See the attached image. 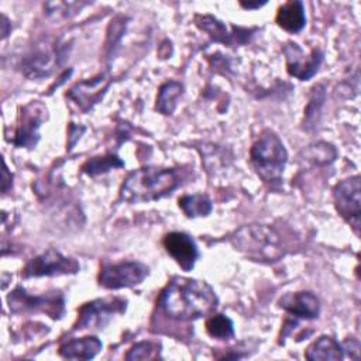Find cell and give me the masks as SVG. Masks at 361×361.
Masks as SVG:
<instances>
[{
    "mask_svg": "<svg viewBox=\"0 0 361 361\" xmlns=\"http://www.w3.org/2000/svg\"><path fill=\"white\" fill-rule=\"evenodd\" d=\"M159 305L172 319L192 320L213 312L217 306V296L204 281L175 276L162 290Z\"/></svg>",
    "mask_w": 361,
    "mask_h": 361,
    "instance_id": "1",
    "label": "cell"
},
{
    "mask_svg": "<svg viewBox=\"0 0 361 361\" xmlns=\"http://www.w3.org/2000/svg\"><path fill=\"white\" fill-rule=\"evenodd\" d=\"M179 185V176L173 169L144 166L131 172L124 180L120 195L128 203L151 202L166 196Z\"/></svg>",
    "mask_w": 361,
    "mask_h": 361,
    "instance_id": "2",
    "label": "cell"
},
{
    "mask_svg": "<svg viewBox=\"0 0 361 361\" xmlns=\"http://www.w3.org/2000/svg\"><path fill=\"white\" fill-rule=\"evenodd\" d=\"M235 250L254 261L272 262L283 257L285 250L279 234L265 224H247L231 235Z\"/></svg>",
    "mask_w": 361,
    "mask_h": 361,
    "instance_id": "3",
    "label": "cell"
},
{
    "mask_svg": "<svg viewBox=\"0 0 361 361\" xmlns=\"http://www.w3.org/2000/svg\"><path fill=\"white\" fill-rule=\"evenodd\" d=\"M250 159L264 182L279 180L288 161L281 138L272 130H264L250 149Z\"/></svg>",
    "mask_w": 361,
    "mask_h": 361,
    "instance_id": "4",
    "label": "cell"
},
{
    "mask_svg": "<svg viewBox=\"0 0 361 361\" xmlns=\"http://www.w3.org/2000/svg\"><path fill=\"white\" fill-rule=\"evenodd\" d=\"M127 300L121 298H103L92 300L79 309L75 330L83 329H102L109 320L118 313L126 312Z\"/></svg>",
    "mask_w": 361,
    "mask_h": 361,
    "instance_id": "5",
    "label": "cell"
},
{
    "mask_svg": "<svg viewBox=\"0 0 361 361\" xmlns=\"http://www.w3.org/2000/svg\"><path fill=\"white\" fill-rule=\"evenodd\" d=\"M334 204L338 214L358 233L361 214V186L360 176H351L334 186Z\"/></svg>",
    "mask_w": 361,
    "mask_h": 361,
    "instance_id": "6",
    "label": "cell"
},
{
    "mask_svg": "<svg viewBox=\"0 0 361 361\" xmlns=\"http://www.w3.org/2000/svg\"><path fill=\"white\" fill-rule=\"evenodd\" d=\"M79 268L80 267L76 259L65 257L59 251L49 248L30 259V262L24 267L21 275L24 278L55 276L65 274H76Z\"/></svg>",
    "mask_w": 361,
    "mask_h": 361,
    "instance_id": "7",
    "label": "cell"
},
{
    "mask_svg": "<svg viewBox=\"0 0 361 361\" xmlns=\"http://www.w3.org/2000/svg\"><path fill=\"white\" fill-rule=\"evenodd\" d=\"M148 275V268L135 261L104 264L99 272V283L107 289L130 288L141 283Z\"/></svg>",
    "mask_w": 361,
    "mask_h": 361,
    "instance_id": "8",
    "label": "cell"
},
{
    "mask_svg": "<svg viewBox=\"0 0 361 361\" xmlns=\"http://www.w3.org/2000/svg\"><path fill=\"white\" fill-rule=\"evenodd\" d=\"M8 306L13 312L24 310H41L48 313L51 317L58 319L63 312V298L62 295H47V296H32L28 295L23 288L13 290L8 298Z\"/></svg>",
    "mask_w": 361,
    "mask_h": 361,
    "instance_id": "9",
    "label": "cell"
},
{
    "mask_svg": "<svg viewBox=\"0 0 361 361\" xmlns=\"http://www.w3.org/2000/svg\"><path fill=\"white\" fill-rule=\"evenodd\" d=\"M47 117V107L39 102H31L27 104L20 114L18 127L16 130L14 144L20 148L35 147L39 135L38 128Z\"/></svg>",
    "mask_w": 361,
    "mask_h": 361,
    "instance_id": "10",
    "label": "cell"
},
{
    "mask_svg": "<svg viewBox=\"0 0 361 361\" xmlns=\"http://www.w3.org/2000/svg\"><path fill=\"white\" fill-rule=\"evenodd\" d=\"M283 52L286 55V69L289 75L300 80H309L319 71L323 61V54L319 49H312L310 54L306 55L295 42L286 44Z\"/></svg>",
    "mask_w": 361,
    "mask_h": 361,
    "instance_id": "11",
    "label": "cell"
},
{
    "mask_svg": "<svg viewBox=\"0 0 361 361\" xmlns=\"http://www.w3.org/2000/svg\"><path fill=\"white\" fill-rule=\"evenodd\" d=\"M164 247L166 252L176 261L183 271H190L199 257L197 247L193 238L182 231H172L164 237Z\"/></svg>",
    "mask_w": 361,
    "mask_h": 361,
    "instance_id": "12",
    "label": "cell"
},
{
    "mask_svg": "<svg viewBox=\"0 0 361 361\" xmlns=\"http://www.w3.org/2000/svg\"><path fill=\"white\" fill-rule=\"evenodd\" d=\"M59 51L54 44H41L30 55L25 56L23 62L24 73L28 78H42L48 76L55 65H58Z\"/></svg>",
    "mask_w": 361,
    "mask_h": 361,
    "instance_id": "13",
    "label": "cell"
},
{
    "mask_svg": "<svg viewBox=\"0 0 361 361\" xmlns=\"http://www.w3.org/2000/svg\"><path fill=\"white\" fill-rule=\"evenodd\" d=\"M110 85V78L107 75H99L89 80L76 83L68 93V96L83 110L92 107L97 100H100Z\"/></svg>",
    "mask_w": 361,
    "mask_h": 361,
    "instance_id": "14",
    "label": "cell"
},
{
    "mask_svg": "<svg viewBox=\"0 0 361 361\" xmlns=\"http://www.w3.org/2000/svg\"><path fill=\"white\" fill-rule=\"evenodd\" d=\"M279 306L298 319H314L320 313L319 299L306 290L283 295L279 299Z\"/></svg>",
    "mask_w": 361,
    "mask_h": 361,
    "instance_id": "15",
    "label": "cell"
},
{
    "mask_svg": "<svg viewBox=\"0 0 361 361\" xmlns=\"http://www.w3.org/2000/svg\"><path fill=\"white\" fill-rule=\"evenodd\" d=\"M102 350V341L94 336L69 340L59 347V355L69 360H90Z\"/></svg>",
    "mask_w": 361,
    "mask_h": 361,
    "instance_id": "16",
    "label": "cell"
},
{
    "mask_svg": "<svg viewBox=\"0 0 361 361\" xmlns=\"http://www.w3.org/2000/svg\"><path fill=\"white\" fill-rule=\"evenodd\" d=\"M276 23L288 32H299L306 23L303 3L299 0H290L282 4L276 14Z\"/></svg>",
    "mask_w": 361,
    "mask_h": 361,
    "instance_id": "17",
    "label": "cell"
},
{
    "mask_svg": "<svg viewBox=\"0 0 361 361\" xmlns=\"http://www.w3.org/2000/svg\"><path fill=\"white\" fill-rule=\"evenodd\" d=\"M305 357L310 361H338L344 358V348L333 337L322 336L307 347Z\"/></svg>",
    "mask_w": 361,
    "mask_h": 361,
    "instance_id": "18",
    "label": "cell"
},
{
    "mask_svg": "<svg viewBox=\"0 0 361 361\" xmlns=\"http://www.w3.org/2000/svg\"><path fill=\"white\" fill-rule=\"evenodd\" d=\"M182 92H183V86L179 82L171 80L164 83L159 87V92L157 96V109L162 114H172Z\"/></svg>",
    "mask_w": 361,
    "mask_h": 361,
    "instance_id": "19",
    "label": "cell"
},
{
    "mask_svg": "<svg viewBox=\"0 0 361 361\" xmlns=\"http://www.w3.org/2000/svg\"><path fill=\"white\" fill-rule=\"evenodd\" d=\"M178 203L188 217L207 216L212 212V202L206 195H185Z\"/></svg>",
    "mask_w": 361,
    "mask_h": 361,
    "instance_id": "20",
    "label": "cell"
},
{
    "mask_svg": "<svg viewBox=\"0 0 361 361\" xmlns=\"http://www.w3.org/2000/svg\"><path fill=\"white\" fill-rule=\"evenodd\" d=\"M206 331L214 338L228 340L234 336V326L226 314H213L206 320Z\"/></svg>",
    "mask_w": 361,
    "mask_h": 361,
    "instance_id": "21",
    "label": "cell"
},
{
    "mask_svg": "<svg viewBox=\"0 0 361 361\" xmlns=\"http://www.w3.org/2000/svg\"><path fill=\"white\" fill-rule=\"evenodd\" d=\"M196 24L204 30L206 32L210 34L212 38H214L219 42H224V44H230L231 42V34L227 32L226 25L216 20L212 16H197L196 17Z\"/></svg>",
    "mask_w": 361,
    "mask_h": 361,
    "instance_id": "22",
    "label": "cell"
},
{
    "mask_svg": "<svg viewBox=\"0 0 361 361\" xmlns=\"http://www.w3.org/2000/svg\"><path fill=\"white\" fill-rule=\"evenodd\" d=\"M303 154L307 161H312L313 164H319V165L330 164L337 157L336 148L327 142H317V144L309 145V148H306Z\"/></svg>",
    "mask_w": 361,
    "mask_h": 361,
    "instance_id": "23",
    "label": "cell"
},
{
    "mask_svg": "<svg viewBox=\"0 0 361 361\" xmlns=\"http://www.w3.org/2000/svg\"><path fill=\"white\" fill-rule=\"evenodd\" d=\"M124 162L120 161L117 157L114 155H109V157H94L90 158L85 165H83V172L89 173V175H97L102 172H107L110 169L114 168H120L123 166Z\"/></svg>",
    "mask_w": 361,
    "mask_h": 361,
    "instance_id": "24",
    "label": "cell"
},
{
    "mask_svg": "<svg viewBox=\"0 0 361 361\" xmlns=\"http://www.w3.org/2000/svg\"><path fill=\"white\" fill-rule=\"evenodd\" d=\"M159 357V344L152 341H141L131 347L127 353V360H154Z\"/></svg>",
    "mask_w": 361,
    "mask_h": 361,
    "instance_id": "25",
    "label": "cell"
},
{
    "mask_svg": "<svg viewBox=\"0 0 361 361\" xmlns=\"http://www.w3.org/2000/svg\"><path fill=\"white\" fill-rule=\"evenodd\" d=\"M323 100H324V90H323V86H322V85H316V86L312 89L310 102H309L307 109H306V121L314 123V117H316V114H319L320 107H322V104H323Z\"/></svg>",
    "mask_w": 361,
    "mask_h": 361,
    "instance_id": "26",
    "label": "cell"
},
{
    "mask_svg": "<svg viewBox=\"0 0 361 361\" xmlns=\"http://www.w3.org/2000/svg\"><path fill=\"white\" fill-rule=\"evenodd\" d=\"M240 4H241L244 8H259L261 6L265 4V1H261V3H259V1H257V3H250V1H248V3H244V1H241Z\"/></svg>",
    "mask_w": 361,
    "mask_h": 361,
    "instance_id": "27",
    "label": "cell"
}]
</instances>
